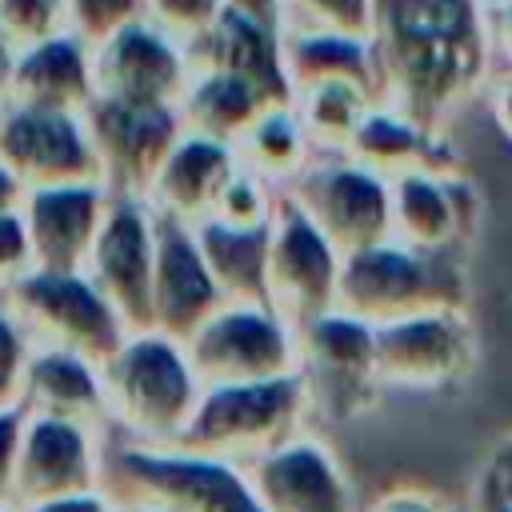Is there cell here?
Here are the masks:
<instances>
[{"label": "cell", "instance_id": "6da1fadb", "mask_svg": "<svg viewBox=\"0 0 512 512\" xmlns=\"http://www.w3.org/2000/svg\"><path fill=\"white\" fill-rule=\"evenodd\" d=\"M372 52L380 100L436 132L496 72L480 0H376Z\"/></svg>", "mask_w": 512, "mask_h": 512}, {"label": "cell", "instance_id": "7a4b0ae2", "mask_svg": "<svg viewBox=\"0 0 512 512\" xmlns=\"http://www.w3.org/2000/svg\"><path fill=\"white\" fill-rule=\"evenodd\" d=\"M108 428L120 440L172 448L188 428L204 380L196 376L184 340H172L156 328L128 332V340L100 364Z\"/></svg>", "mask_w": 512, "mask_h": 512}, {"label": "cell", "instance_id": "3957f363", "mask_svg": "<svg viewBox=\"0 0 512 512\" xmlns=\"http://www.w3.org/2000/svg\"><path fill=\"white\" fill-rule=\"evenodd\" d=\"M100 488L116 504H144L160 512H264L232 460L152 448L132 440H104Z\"/></svg>", "mask_w": 512, "mask_h": 512}, {"label": "cell", "instance_id": "277c9868", "mask_svg": "<svg viewBox=\"0 0 512 512\" xmlns=\"http://www.w3.org/2000/svg\"><path fill=\"white\" fill-rule=\"evenodd\" d=\"M468 280L452 252H420L400 240H380L344 256L336 308L368 320L372 328L436 312L464 308Z\"/></svg>", "mask_w": 512, "mask_h": 512}, {"label": "cell", "instance_id": "5b68a950", "mask_svg": "<svg viewBox=\"0 0 512 512\" xmlns=\"http://www.w3.org/2000/svg\"><path fill=\"white\" fill-rule=\"evenodd\" d=\"M312 412L300 372L244 384H204V396L172 448L244 464L280 440L304 432Z\"/></svg>", "mask_w": 512, "mask_h": 512}, {"label": "cell", "instance_id": "8992f818", "mask_svg": "<svg viewBox=\"0 0 512 512\" xmlns=\"http://www.w3.org/2000/svg\"><path fill=\"white\" fill-rule=\"evenodd\" d=\"M0 300L28 332L32 348H60L104 364L128 340V324L84 272H28L4 288Z\"/></svg>", "mask_w": 512, "mask_h": 512}, {"label": "cell", "instance_id": "52a82bcc", "mask_svg": "<svg viewBox=\"0 0 512 512\" xmlns=\"http://www.w3.org/2000/svg\"><path fill=\"white\" fill-rule=\"evenodd\" d=\"M284 196L348 256L392 240V180L356 164L344 152L316 156Z\"/></svg>", "mask_w": 512, "mask_h": 512}, {"label": "cell", "instance_id": "ba28073f", "mask_svg": "<svg viewBox=\"0 0 512 512\" xmlns=\"http://www.w3.org/2000/svg\"><path fill=\"white\" fill-rule=\"evenodd\" d=\"M188 360L204 384L276 380L300 372L296 324L272 304H224L188 340Z\"/></svg>", "mask_w": 512, "mask_h": 512}, {"label": "cell", "instance_id": "9c48e42d", "mask_svg": "<svg viewBox=\"0 0 512 512\" xmlns=\"http://www.w3.org/2000/svg\"><path fill=\"white\" fill-rule=\"evenodd\" d=\"M300 380L312 408L352 416L384 388L376 376V328L344 308H328L296 324Z\"/></svg>", "mask_w": 512, "mask_h": 512}, {"label": "cell", "instance_id": "30bf717a", "mask_svg": "<svg viewBox=\"0 0 512 512\" xmlns=\"http://www.w3.org/2000/svg\"><path fill=\"white\" fill-rule=\"evenodd\" d=\"M88 136L96 144L100 180L112 196H136L144 200L160 164L184 136L180 108L172 104H132L96 96L84 108Z\"/></svg>", "mask_w": 512, "mask_h": 512}, {"label": "cell", "instance_id": "8fae6325", "mask_svg": "<svg viewBox=\"0 0 512 512\" xmlns=\"http://www.w3.org/2000/svg\"><path fill=\"white\" fill-rule=\"evenodd\" d=\"M340 268L344 252L288 196H280L268 224V304L284 320L304 324L336 308Z\"/></svg>", "mask_w": 512, "mask_h": 512}, {"label": "cell", "instance_id": "7c38bea8", "mask_svg": "<svg viewBox=\"0 0 512 512\" xmlns=\"http://www.w3.org/2000/svg\"><path fill=\"white\" fill-rule=\"evenodd\" d=\"M0 164L28 188L104 184L84 112L0 108Z\"/></svg>", "mask_w": 512, "mask_h": 512}, {"label": "cell", "instance_id": "4fadbf2b", "mask_svg": "<svg viewBox=\"0 0 512 512\" xmlns=\"http://www.w3.org/2000/svg\"><path fill=\"white\" fill-rule=\"evenodd\" d=\"M156 212L148 200L112 196L84 276L120 312L128 332L152 328V272H156Z\"/></svg>", "mask_w": 512, "mask_h": 512}, {"label": "cell", "instance_id": "5bb4252c", "mask_svg": "<svg viewBox=\"0 0 512 512\" xmlns=\"http://www.w3.org/2000/svg\"><path fill=\"white\" fill-rule=\"evenodd\" d=\"M476 364V336L464 308H436L376 328V376L388 388H444Z\"/></svg>", "mask_w": 512, "mask_h": 512}, {"label": "cell", "instance_id": "9a60e30c", "mask_svg": "<svg viewBox=\"0 0 512 512\" xmlns=\"http://www.w3.org/2000/svg\"><path fill=\"white\" fill-rule=\"evenodd\" d=\"M264 512H352V484L340 456L308 432L240 464Z\"/></svg>", "mask_w": 512, "mask_h": 512}, {"label": "cell", "instance_id": "2e32d148", "mask_svg": "<svg viewBox=\"0 0 512 512\" xmlns=\"http://www.w3.org/2000/svg\"><path fill=\"white\" fill-rule=\"evenodd\" d=\"M100 464H104V432L72 420L28 416L16 456L12 508L24 512L60 496L100 488Z\"/></svg>", "mask_w": 512, "mask_h": 512}, {"label": "cell", "instance_id": "e0dca14e", "mask_svg": "<svg viewBox=\"0 0 512 512\" xmlns=\"http://www.w3.org/2000/svg\"><path fill=\"white\" fill-rule=\"evenodd\" d=\"M96 96L132 104H180L192 84V60L180 40L152 20H136L92 48Z\"/></svg>", "mask_w": 512, "mask_h": 512}, {"label": "cell", "instance_id": "ac0fdd59", "mask_svg": "<svg viewBox=\"0 0 512 512\" xmlns=\"http://www.w3.org/2000/svg\"><path fill=\"white\" fill-rule=\"evenodd\" d=\"M476 188L452 168H416L392 180V240L420 252H452L476 220Z\"/></svg>", "mask_w": 512, "mask_h": 512}, {"label": "cell", "instance_id": "d6986e66", "mask_svg": "<svg viewBox=\"0 0 512 512\" xmlns=\"http://www.w3.org/2000/svg\"><path fill=\"white\" fill-rule=\"evenodd\" d=\"M112 192L104 184L36 188L24 196V224L36 256V272H84Z\"/></svg>", "mask_w": 512, "mask_h": 512}, {"label": "cell", "instance_id": "ffe728a7", "mask_svg": "<svg viewBox=\"0 0 512 512\" xmlns=\"http://www.w3.org/2000/svg\"><path fill=\"white\" fill-rule=\"evenodd\" d=\"M224 304L228 300L216 288L200 256L192 228L176 220H160L156 224V272H152V328L172 340H188Z\"/></svg>", "mask_w": 512, "mask_h": 512}, {"label": "cell", "instance_id": "44dd1931", "mask_svg": "<svg viewBox=\"0 0 512 512\" xmlns=\"http://www.w3.org/2000/svg\"><path fill=\"white\" fill-rule=\"evenodd\" d=\"M236 168L240 164H236L232 144L184 132L176 140V148L168 152V160L160 164L144 200L160 220H176V224L192 228V224L212 216V208H216V200H220V192Z\"/></svg>", "mask_w": 512, "mask_h": 512}, {"label": "cell", "instance_id": "7402d4cb", "mask_svg": "<svg viewBox=\"0 0 512 512\" xmlns=\"http://www.w3.org/2000/svg\"><path fill=\"white\" fill-rule=\"evenodd\" d=\"M96 100L92 44L64 32L16 56L4 108H40V112H84Z\"/></svg>", "mask_w": 512, "mask_h": 512}, {"label": "cell", "instance_id": "603a6c76", "mask_svg": "<svg viewBox=\"0 0 512 512\" xmlns=\"http://www.w3.org/2000/svg\"><path fill=\"white\" fill-rule=\"evenodd\" d=\"M20 408L28 416L72 420V424L108 432V400H104L100 364L76 352H60V348H32Z\"/></svg>", "mask_w": 512, "mask_h": 512}, {"label": "cell", "instance_id": "cb8c5ba5", "mask_svg": "<svg viewBox=\"0 0 512 512\" xmlns=\"http://www.w3.org/2000/svg\"><path fill=\"white\" fill-rule=\"evenodd\" d=\"M280 36H284V28L224 8L220 20L200 40L188 44V60H192V72L248 76V80H260L264 88H272L276 96L292 100V88L284 76V56H280Z\"/></svg>", "mask_w": 512, "mask_h": 512}, {"label": "cell", "instance_id": "d4e9b609", "mask_svg": "<svg viewBox=\"0 0 512 512\" xmlns=\"http://www.w3.org/2000/svg\"><path fill=\"white\" fill-rule=\"evenodd\" d=\"M344 156H352L356 164L372 168L384 180H396V176L416 172V168H448L444 136L388 100L372 104V112L356 128Z\"/></svg>", "mask_w": 512, "mask_h": 512}, {"label": "cell", "instance_id": "484cf974", "mask_svg": "<svg viewBox=\"0 0 512 512\" xmlns=\"http://www.w3.org/2000/svg\"><path fill=\"white\" fill-rule=\"evenodd\" d=\"M272 104H284V96H276L260 80L232 76V72H192V84L176 108H180L184 132H196V136L236 148V140Z\"/></svg>", "mask_w": 512, "mask_h": 512}, {"label": "cell", "instance_id": "4316f807", "mask_svg": "<svg viewBox=\"0 0 512 512\" xmlns=\"http://www.w3.org/2000/svg\"><path fill=\"white\" fill-rule=\"evenodd\" d=\"M280 56H284V76L288 88H312V84H332V80H352L368 84L380 96V72H376V52L372 40L364 36H344V32H312V28H284L280 36Z\"/></svg>", "mask_w": 512, "mask_h": 512}, {"label": "cell", "instance_id": "83f0119b", "mask_svg": "<svg viewBox=\"0 0 512 512\" xmlns=\"http://www.w3.org/2000/svg\"><path fill=\"white\" fill-rule=\"evenodd\" d=\"M196 248L232 304H268V228H232L220 220L192 224Z\"/></svg>", "mask_w": 512, "mask_h": 512}, {"label": "cell", "instance_id": "f1b7e54d", "mask_svg": "<svg viewBox=\"0 0 512 512\" xmlns=\"http://www.w3.org/2000/svg\"><path fill=\"white\" fill-rule=\"evenodd\" d=\"M320 152L312 148L292 100L272 104L240 140H236V164L268 180L272 188H288Z\"/></svg>", "mask_w": 512, "mask_h": 512}, {"label": "cell", "instance_id": "f546056e", "mask_svg": "<svg viewBox=\"0 0 512 512\" xmlns=\"http://www.w3.org/2000/svg\"><path fill=\"white\" fill-rule=\"evenodd\" d=\"M376 100H380L376 88L352 84V80H332V84H312V88L292 92V108L320 156L348 152L356 128L364 124Z\"/></svg>", "mask_w": 512, "mask_h": 512}, {"label": "cell", "instance_id": "4dcf8cb0", "mask_svg": "<svg viewBox=\"0 0 512 512\" xmlns=\"http://www.w3.org/2000/svg\"><path fill=\"white\" fill-rule=\"evenodd\" d=\"M68 28V0H0V40L20 56Z\"/></svg>", "mask_w": 512, "mask_h": 512}, {"label": "cell", "instance_id": "1f68e13d", "mask_svg": "<svg viewBox=\"0 0 512 512\" xmlns=\"http://www.w3.org/2000/svg\"><path fill=\"white\" fill-rule=\"evenodd\" d=\"M280 188H272L268 180H260L256 172L248 168H236L232 180L224 184L216 208H212V220L220 224H232V228H268L276 208H280Z\"/></svg>", "mask_w": 512, "mask_h": 512}, {"label": "cell", "instance_id": "d6a6232c", "mask_svg": "<svg viewBox=\"0 0 512 512\" xmlns=\"http://www.w3.org/2000/svg\"><path fill=\"white\" fill-rule=\"evenodd\" d=\"M376 0H284V28L344 32L372 40Z\"/></svg>", "mask_w": 512, "mask_h": 512}, {"label": "cell", "instance_id": "836d02e7", "mask_svg": "<svg viewBox=\"0 0 512 512\" xmlns=\"http://www.w3.org/2000/svg\"><path fill=\"white\" fill-rule=\"evenodd\" d=\"M136 20H144V0H68V28L92 48Z\"/></svg>", "mask_w": 512, "mask_h": 512}, {"label": "cell", "instance_id": "e575fe53", "mask_svg": "<svg viewBox=\"0 0 512 512\" xmlns=\"http://www.w3.org/2000/svg\"><path fill=\"white\" fill-rule=\"evenodd\" d=\"M224 12V0H144V20L180 40L184 48L200 40Z\"/></svg>", "mask_w": 512, "mask_h": 512}, {"label": "cell", "instance_id": "d590c367", "mask_svg": "<svg viewBox=\"0 0 512 512\" xmlns=\"http://www.w3.org/2000/svg\"><path fill=\"white\" fill-rule=\"evenodd\" d=\"M28 360H32V340L20 328V320L8 312V304L0 300V412L20 408Z\"/></svg>", "mask_w": 512, "mask_h": 512}, {"label": "cell", "instance_id": "8d00e7d4", "mask_svg": "<svg viewBox=\"0 0 512 512\" xmlns=\"http://www.w3.org/2000/svg\"><path fill=\"white\" fill-rule=\"evenodd\" d=\"M28 272H36V256H32L24 212H4L0 216V292L24 280Z\"/></svg>", "mask_w": 512, "mask_h": 512}, {"label": "cell", "instance_id": "74e56055", "mask_svg": "<svg viewBox=\"0 0 512 512\" xmlns=\"http://www.w3.org/2000/svg\"><path fill=\"white\" fill-rule=\"evenodd\" d=\"M476 500L512 508V432L492 444L488 464H484V472H480V496H476Z\"/></svg>", "mask_w": 512, "mask_h": 512}, {"label": "cell", "instance_id": "f35d334b", "mask_svg": "<svg viewBox=\"0 0 512 512\" xmlns=\"http://www.w3.org/2000/svg\"><path fill=\"white\" fill-rule=\"evenodd\" d=\"M24 424H28V412H24V408H4V412H0V504H12L16 456H20Z\"/></svg>", "mask_w": 512, "mask_h": 512}, {"label": "cell", "instance_id": "ab89813d", "mask_svg": "<svg viewBox=\"0 0 512 512\" xmlns=\"http://www.w3.org/2000/svg\"><path fill=\"white\" fill-rule=\"evenodd\" d=\"M484 96H488V112H492L500 136L512 140V68H496L484 84Z\"/></svg>", "mask_w": 512, "mask_h": 512}, {"label": "cell", "instance_id": "60d3db41", "mask_svg": "<svg viewBox=\"0 0 512 512\" xmlns=\"http://www.w3.org/2000/svg\"><path fill=\"white\" fill-rule=\"evenodd\" d=\"M488 12V40L492 56L500 68H512V0H496L484 8Z\"/></svg>", "mask_w": 512, "mask_h": 512}, {"label": "cell", "instance_id": "b9f144b4", "mask_svg": "<svg viewBox=\"0 0 512 512\" xmlns=\"http://www.w3.org/2000/svg\"><path fill=\"white\" fill-rule=\"evenodd\" d=\"M24 512H120V504L104 488H92V492L60 496V500H48V504H36V508H24Z\"/></svg>", "mask_w": 512, "mask_h": 512}, {"label": "cell", "instance_id": "7bdbcfd3", "mask_svg": "<svg viewBox=\"0 0 512 512\" xmlns=\"http://www.w3.org/2000/svg\"><path fill=\"white\" fill-rule=\"evenodd\" d=\"M368 512H444L428 492H416V488H396V492H384Z\"/></svg>", "mask_w": 512, "mask_h": 512}, {"label": "cell", "instance_id": "ee69618b", "mask_svg": "<svg viewBox=\"0 0 512 512\" xmlns=\"http://www.w3.org/2000/svg\"><path fill=\"white\" fill-rule=\"evenodd\" d=\"M224 8H232V12H240V16H252V20H264V24L284 28V0H224Z\"/></svg>", "mask_w": 512, "mask_h": 512}, {"label": "cell", "instance_id": "f6af8a7d", "mask_svg": "<svg viewBox=\"0 0 512 512\" xmlns=\"http://www.w3.org/2000/svg\"><path fill=\"white\" fill-rule=\"evenodd\" d=\"M24 196H28V188L0 164V216L4 212H20L24 208Z\"/></svg>", "mask_w": 512, "mask_h": 512}, {"label": "cell", "instance_id": "bcb514c9", "mask_svg": "<svg viewBox=\"0 0 512 512\" xmlns=\"http://www.w3.org/2000/svg\"><path fill=\"white\" fill-rule=\"evenodd\" d=\"M12 64H16V52L0 40V108H4V100H8V80H12Z\"/></svg>", "mask_w": 512, "mask_h": 512}, {"label": "cell", "instance_id": "7dc6e473", "mask_svg": "<svg viewBox=\"0 0 512 512\" xmlns=\"http://www.w3.org/2000/svg\"><path fill=\"white\" fill-rule=\"evenodd\" d=\"M476 512H512V508H504V504H488V500H480V508Z\"/></svg>", "mask_w": 512, "mask_h": 512}, {"label": "cell", "instance_id": "c3c4849f", "mask_svg": "<svg viewBox=\"0 0 512 512\" xmlns=\"http://www.w3.org/2000/svg\"><path fill=\"white\" fill-rule=\"evenodd\" d=\"M120 512H160V508H144V504H120Z\"/></svg>", "mask_w": 512, "mask_h": 512}, {"label": "cell", "instance_id": "681fc988", "mask_svg": "<svg viewBox=\"0 0 512 512\" xmlns=\"http://www.w3.org/2000/svg\"><path fill=\"white\" fill-rule=\"evenodd\" d=\"M0 512H16V508H12V504H0Z\"/></svg>", "mask_w": 512, "mask_h": 512}, {"label": "cell", "instance_id": "f907efd6", "mask_svg": "<svg viewBox=\"0 0 512 512\" xmlns=\"http://www.w3.org/2000/svg\"><path fill=\"white\" fill-rule=\"evenodd\" d=\"M480 4H484V8H488V4H496V0H480Z\"/></svg>", "mask_w": 512, "mask_h": 512}]
</instances>
